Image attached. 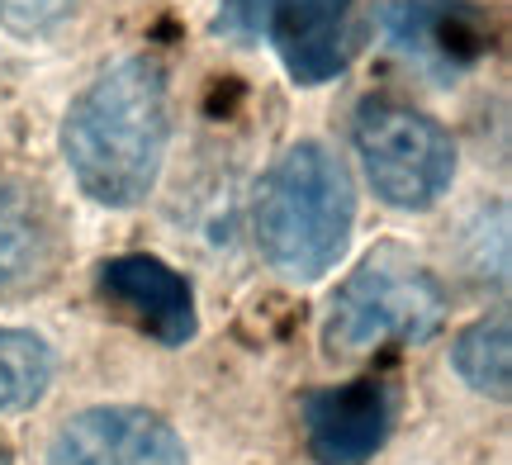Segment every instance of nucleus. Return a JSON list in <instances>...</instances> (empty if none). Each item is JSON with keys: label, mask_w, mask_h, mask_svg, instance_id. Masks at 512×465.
<instances>
[{"label": "nucleus", "mask_w": 512, "mask_h": 465, "mask_svg": "<svg viewBox=\"0 0 512 465\" xmlns=\"http://www.w3.org/2000/svg\"><path fill=\"white\" fill-rule=\"evenodd\" d=\"M48 261H53V219L38 190L0 181V295L29 285Z\"/></svg>", "instance_id": "10"}, {"label": "nucleus", "mask_w": 512, "mask_h": 465, "mask_svg": "<svg viewBox=\"0 0 512 465\" xmlns=\"http://www.w3.org/2000/svg\"><path fill=\"white\" fill-rule=\"evenodd\" d=\"M76 10V0H0V29L19 38L53 34L62 19Z\"/></svg>", "instance_id": "13"}, {"label": "nucleus", "mask_w": 512, "mask_h": 465, "mask_svg": "<svg viewBox=\"0 0 512 465\" xmlns=\"http://www.w3.org/2000/svg\"><path fill=\"white\" fill-rule=\"evenodd\" d=\"M351 143L366 167L370 186L389 209L441 205L456 181V143L432 114L399 105V100H366L351 124Z\"/></svg>", "instance_id": "4"}, {"label": "nucleus", "mask_w": 512, "mask_h": 465, "mask_svg": "<svg viewBox=\"0 0 512 465\" xmlns=\"http://www.w3.org/2000/svg\"><path fill=\"white\" fill-rule=\"evenodd\" d=\"M171 110L152 57H124L95 76L62 119V157L95 205H143L166 162Z\"/></svg>", "instance_id": "1"}, {"label": "nucleus", "mask_w": 512, "mask_h": 465, "mask_svg": "<svg viewBox=\"0 0 512 465\" xmlns=\"http://www.w3.org/2000/svg\"><path fill=\"white\" fill-rule=\"evenodd\" d=\"M53 347L29 328H0V413L38 404L53 385Z\"/></svg>", "instance_id": "12"}, {"label": "nucleus", "mask_w": 512, "mask_h": 465, "mask_svg": "<svg viewBox=\"0 0 512 465\" xmlns=\"http://www.w3.org/2000/svg\"><path fill=\"white\" fill-rule=\"evenodd\" d=\"M451 366L456 375L470 385L475 394H494L508 399L512 390V333H508V314H489L470 323L451 347Z\"/></svg>", "instance_id": "11"}, {"label": "nucleus", "mask_w": 512, "mask_h": 465, "mask_svg": "<svg viewBox=\"0 0 512 465\" xmlns=\"http://www.w3.org/2000/svg\"><path fill=\"white\" fill-rule=\"evenodd\" d=\"M380 29L389 48L432 86H451L489 53V24L465 0H389Z\"/></svg>", "instance_id": "6"}, {"label": "nucleus", "mask_w": 512, "mask_h": 465, "mask_svg": "<svg viewBox=\"0 0 512 465\" xmlns=\"http://www.w3.org/2000/svg\"><path fill=\"white\" fill-rule=\"evenodd\" d=\"M0 465H10V451H5V447H0Z\"/></svg>", "instance_id": "14"}, {"label": "nucleus", "mask_w": 512, "mask_h": 465, "mask_svg": "<svg viewBox=\"0 0 512 465\" xmlns=\"http://www.w3.org/2000/svg\"><path fill=\"white\" fill-rule=\"evenodd\" d=\"M100 295L119 304L143 333L162 347H185L195 337V295L181 271H171L157 257H114L100 266Z\"/></svg>", "instance_id": "9"}, {"label": "nucleus", "mask_w": 512, "mask_h": 465, "mask_svg": "<svg viewBox=\"0 0 512 465\" xmlns=\"http://www.w3.org/2000/svg\"><path fill=\"white\" fill-rule=\"evenodd\" d=\"M446 323V285L403 247H380L332 295L323 347L332 356H366L389 342H427Z\"/></svg>", "instance_id": "3"}, {"label": "nucleus", "mask_w": 512, "mask_h": 465, "mask_svg": "<svg viewBox=\"0 0 512 465\" xmlns=\"http://www.w3.org/2000/svg\"><path fill=\"white\" fill-rule=\"evenodd\" d=\"M356 224V190L323 143H294L261 176L252 205V233L261 257L285 280H318L347 252Z\"/></svg>", "instance_id": "2"}, {"label": "nucleus", "mask_w": 512, "mask_h": 465, "mask_svg": "<svg viewBox=\"0 0 512 465\" xmlns=\"http://www.w3.org/2000/svg\"><path fill=\"white\" fill-rule=\"evenodd\" d=\"M304 447L318 465H366L394 428V390L384 380H351L304 394Z\"/></svg>", "instance_id": "8"}, {"label": "nucleus", "mask_w": 512, "mask_h": 465, "mask_svg": "<svg viewBox=\"0 0 512 465\" xmlns=\"http://www.w3.org/2000/svg\"><path fill=\"white\" fill-rule=\"evenodd\" d=\"M351 5L356 0H223L214 34L271 43L299 86H323L351 62Z\"/></svg>", "instance_id": "5"}, {"label": "nucleus", "mask_w": 512, "mask_h": 465, "mask_svg": "<svg viewBox=\"0 0 512 465\" xmlns=\"http://www.w3.org/2000/svg\"><path fill=\"white\" fill-rule=\"evenodd\" d=\"M48 465H190V456L166 418L128 404H100L53 432Z\"/></svg>", "instance_id": "7"}]
</instances>
